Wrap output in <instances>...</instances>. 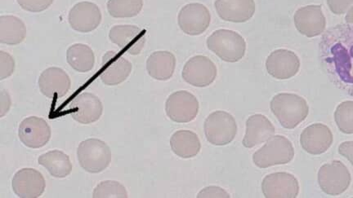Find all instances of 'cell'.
Here are the masks:
<instances>
[{
	"mask_svg": "<svg viewBox=\"0 0 353 198\" xmlns=\"http://www.w3.org/2000/svg\"><path fill=\"white\" fill-rule=\"evenodd\" d=\"M230 195L224 190L223 188L217 186H210L205 188L203 190L198 193L197 197H223L229 198Z\"/></svg>",
	"mask_w": 353,
	"mask_h": 198,
	"instance_id": "e575fe53",
	"label": "cell"
},
{
	"mask_svg": "<svg viewBox=\"0 0 353 198\" xmlns=\"http://www.w3.org/2000/svg\"><path fill=\"white\" fill-rule=\"evenodd\" d=\"M200 104L195 96L187 91H178L168 98L165 112L170 120L179 123L193 121L197 116Z\"/></svg>",
	"mask_w": 353,
	"mask_h": 198,
	"instance_id": "ba28073f",
	"label": "cell"
},
{
	"mask_svg": "<svg viewBox=\"0 0 353 198\" xmlns=\"http://www.w3.org/2000/svg\"><path fill=\"white\" fill-rule=\"evenodd\" d=\"M214 6L221 19L235 23L248 21L255 12L254 0H216Z\"/></svg>",
	"mask_w": 353,
	"mask_h": 198,
	"instance_id": "7402d4cb",
	"label": "cell"
},
{
	"mask_svg": "<svg viewBox=\"0 0 353 198\" xmlns=\"http://www.w3.org/2000/svg\"><path fill=\"white\" fill-rule=\"evenodd\" d=\"M320 59L324 72L339 89L353 96V24L330 28L320 42Z\"/></svg>",
	"mask_w": 353,
	"mask_h": 198,
	"instance_id": "6da1fadb",
	"label": "cell"
},
{
	"mask_svg": "<svg viewBox=\"0 0 353 198\" xmlns=\"http://www.w3.org/2000/svg\"><path fill=\"white\" fill-rule=\"evenodd\" d=\"M170 146L176 156L182 158L196 157L201 151V144L198 135L192 131H176L170 139Z\"/></svg>",
	"mask_w": 353,
	"mask_h": 198,
	"instance_id": "d4e9b609",
	"label": "cell"
},
{
	"mask_svg": "<svg viewBox=\"0 0 353 198\" xmlns=\"http://www.w3.org/2000/svg\"><path fill=\"white\" fill-rule=\"evenodd\" d=\"M338 129L344 134H353V101H344L334 113Z\"/></svg>",
	"mask_w": 353,
	"mask_h": 198,
	"instance_id": "4dcf8cb0",
	"label": "cell"
},
{
	"mask_svg": "<svg viewBox=\"0 0 353 198\" xmlns=\"http://www.w3.org/2000/svg\"><path fill=\"white\" fill-rule=\"evenodd\" d=\"M319 183L322 191L326 195H341L350 186L351 174L341 162H331L321 167Z\"/></svg>",
	"mask_w": 353,
	"mask_h": 198,
	"instance_id": "52a82bcc",
	"label": "cell"
},
{
	"mask_svg": "<svg viewBox=\"0 0 353 198\" xmlns=\"http://www.w3.org/2000/svg\"><path fill=\"white\" fill-rule=\"evenodd\" d=\"M333 143V134L327 126L316 123L307 127L300 136V144L307 153L319 155L328 151Z\"/></svg>",
	"mask_w": 353,
	"mask_h": 198,
	"instance_id": "44dd1931",
	"label": "cell"
},
{
	"mask_svg": "<svg viewBox=\"0 0 353 198\" xmlns=\"http://www.w3.org/2000/svg\"><path fill=\"white\" fill-rule=\"evenodd\" d=\"M38 85L41 94L48 98H63L70 89L72 80L63 69L50 67L43 70Z\"/></svg>",
	"mask_w": 353,
	"mask_h": 198,
	"instance_id": "ffe728a7",
	"label": "cell"
},
{
	"mask_svg": "<svg viewBox=\"0 0 353 198\" xmlns=\"http://www.w3.org/2000/svg\"><path fill=\"white\" fill-rule=\"evenodd\" d=\"M271 110L286 129H295L306 120L309 113L305 99L292 94L275 96L271 101Z\"/></svg>",
	"mask_w": 353,
	"mask_h": 198,
	"instance_id": "7a4b0ae2",
	"label": "cell"
},
{
	"mask_svg": "<svg viewBox=\"0 0 353 198\" xmlns=\"http://www.w3.org/2000/svg\"><path fill=\"white\" fill-rule=\"evenodd\" d=\"M262 190L267 198H295L299 195V184L290 173H273L263 179Z\"/></svg>",
	"mask_w": 353,
	"mask_h": 198,
	"instance_id": "d6986e66",
	"label": "cell"
},
{
	"mask_svg": "<svg viewBox=\"0 0 353 198\" xmlns=\"http://www.w3.org/2000/svg\"><path fill=\"white\" fill-rule=\"evenodd\" d=\"M294 21L298 32L307 38L319 36L325 32L326 20L320 6H308L299 8Z\"/></svg>",
	"mask_w": 353,
	"mask_h": 198,
	"instance_id": "ac0fdd59",
	"label": "cell"
},
{
	"mask_svg": "<svg viewBox=\"0 0 353 198\" xmlns=\"http://www.w3.org/2000/svg\"><path fill=\"white\" fill-rule=\"evenodd\" d=\"M294 157L292 143L282 135L272 136L253 155L254 164L259 168L289 164Z\"/></svg>",
	"mask_w": 353,
	"mask_h": 198,
	"instance_id": "5b68a950",
	"label": "cell"
},
{
	"mask_svg": "<svg viewBox=\"0 0 353 198\" xmlns=\"http://www.w3.org/2000/svg\"><path fill=\"white\" fill-rule=\"evenodd\" d=\"M345 20L347 23L353 24V6L350 8V11L347 12Z\"/></svg>",
	"mask_w": 353,
	"mask_h": 198,
	"instance_id": "74e56055",
	"label": "cell"
},
{
	"mask_svg": "<svg viewBox=\"0 0 353 198\" xmlns=\"http://www.w3.org/2000/svg\"><path fill=\"white\" fill-rule=\"evenodd\" d=\"M26 37V25L19 17L12 15L0 16V43L10 46L19 45Z\"/></svg>",
	"mask_w": 353,
	"mask_h": 198,
	"instance_id": "4316f807",
	"label": "cell"
},
{
	"mask_svg": "<svg viewBox=\"0 0 353 198\" xmlns=\"http://www.w3.org/2000/svg\"><path fill=\"white\" fill-rule=\"evenodd\" d=\"M339 153L347 158L353 166V142H346L339 145Z\"/></svg>",
	"mask_w": 353,
	"mask_h": 198,
	"instance_id": "8d00e7d4",
	"label": "cell"
},
{
	"mask_svg": "<svg viewBox=\"0 0 353 198\" xmlns=\"http://www.w3.org/2000/svg\"><path fill=\"white\" fill-rule=\"evenodd\" d=\"M54 0H17L22 10L30 12H41L50 8Z\"/></svg>",
	"mask_w": 353,
	"mask_h": 198,
	"instance_id": "d6a6232c",
	"label": "cell"
},
{
	"mask_svg": "<svg viewBox=\"0 0 353 198\" xmlns=\"http://www.w3.org/2000/svg\"><path fill=\"white\" fill-rule=\"evenodd\" d=\"M77 158L79 165L88 173H103L112 162V151L103 140L91 138L79 144Z\"/></svg>",
	"mask_w": 353,
	"mask_h": 198,
	"instance_id": "277c9868",
	"label": "cell"
},
{
	"mask_svg": "<svg viewBox=\"0 0 353 198\" xmlns=\"http://www.w3.org/2000/svg\"><path fill=\"white\" fill-rule=\"evenodd\" d=\"M12 107V99L10 94L6 90L0 92V118H3L10 112Z\"/></svg>",
	"mask_w": 353,
	"mask_h": 198,
	"instance_id": "d590c367",
	"label": "cell"
},
{
	"mask_svg": "<svg viewBox=\"0 0 353 198\" xmlns=\"http://www.w3.org/2000/svg\"><path fill=\"white\" fill-rule=\"evenodd\" d=\"M210 21L208 8L198 3H189L183 7L178 16L180 29L192 36L205 33L209 28Z\"/></svg>",
	"mask_w": 353,
	"mask_h": 198,
	"instance_id": "30bf717a",
	"label": "cell"
},
{
	"mask_svg": "<svg viewBox=\"0 0 353 198\" xmlns=\"http://www.w3.org/2000/svg\"><path fill=\"white\" fill-rule=\"evenodd\" d=\"M66 60L76 72L88 73L94 67V52L86 44L74 43L66 51Z\"/></svg>",
	"mask_w": 353,
	"mask_h": 198,
	"instance_id": "83f0119b",
	"label": "cell"
},
{
	"mask_svg": "<svg viewBox=\"0 0 353 198\" xmlns=\"http://www.w3.org/2000/svg\"><path fill=\"white\" fill-rule=\"evenodd\" d=\"M15 60L4 51H0V80H4L12 76L15 72Z\"/></svg>",
	"mask_w": 353,
	"mask_h": 198,
	"instance_id": "1f68e13d",
	"label": "cell"
},
{
	"mask_svg": "<svg viewBox=\"0 0 353 198\" xmlns=\"http://www.w3.org/2000/svg\"><path fill=\"white\" fill-rule=\"evenodd\" d=\"M175 67L176 57L170 52H154L147 60L149 76L159 81L169 80L174 76Z\"/></svg>",
	"mask_w": 353,
	"mask_h": 198,
	"instance_id": "cb8c5ba5",
	"label": "cell"
},
{
	"mask_svg": "<svg viewBox=\"0 0 353 198\" xmlns=\"http://www.w3.org/2000/svg\"><path fill=\"white\" fill-rule=\"evenodd\" d=\"M129 197L125 186L116 180H105L100 182L92 192L94 198H127Z\"/></svg>",
	"mask_w": 353,
	"mask_h": 198,
	"instance_id": "f546056e",
	"label": "cell"
},
{
	"mask_svg": "<svg viewBox=\"0 0 353 198\" xmlns=\"http://www.w3.org/2000/svg\"><path fill=\"white\" fill-rule=\"evenodd\" d=\"M51 136V127L42 118L30 116L20 123L19 138L26 147L41 148L46 146Z\"/></svg>",
	"mask_w": 353,
	"mask_h": 198,
	"instance_id": "4fadbf2b",
	"label": "cell"
},
{
	"mask_svg": "<svg viewBox=\"0 0 353 198\" xmlns=\"http://www.w3.org/2000/svg\"><path fill=\"white\" fill-rule=\"evenodd\" d=\"M204 129L207 140L217 146L232 143L237 133L235 118L222 110L210 114L205 122Z\"/></svg>",
	"mask_w": 353,
	"mask_h": 198,
	"instance_id": "8992f818",
	"label": "cell"
},
{
	"mask_svg": "<svg viewBox=\"0 0 353 198\" xmlns=\"http://www.w3.org/2000/svg\"><path fill=\"white\" fill-rule=\"evenodd\" d=\"M132 65L130 60L117 52L108 51L103 56L100 78L107 86H117L130 76Z\"/></svg>",
	"mask_w": 353,
	"mask_h": 198,
	"instance_id": "7c38bea8",
	"label": "cell"
},
{
	"mask_svg": "<svg viewBox=\"0 0 353 198\" xmlns=\"http://www.w3.org/2000/svg\"><path fill=\"white\" fill-rule=\"evenodd\" d=\"M267 72L279 80H285L296 76L300 69V60L294 52L278 50L272 52L266 60Z\"/></svg>",
	"mask_w": 353,
	"mask_h": 198,
	"instance_id": "e0dca14e",
	"label": "cell"
},
{
	"mask_svg": "<svg viewBox=\"0 0 353 198\" xmlns=\"http://www.w3.org/2000/svg\"><path fill=\"white\" fill-rule=\"evenodd\" d=\"M209 50L226 63H235L244 57L246 42L241 34L230 30H216L207 39Z\"/></svg>",
	"mask_w": 353,
	"mask_h": 198,
	"instance_id": "3957f363",
	"label": "cell"
},
{
	"mask_svg": "<svg viewBox=\"0 0 353 198\" xmlns=\"http://www.w3.org/2000/svg\"><path fill=\"white\" fill-rule=\"evenodd\" d=\"M12 188L19 197L37 198L46 191V182L39 170L22 168L13 176Z\"/></svg>",
	"mask_w": 353,
	"mask_h": 198,
	"instance_id": "2e32d148",
	"label": "cell"
},
{
	"mask_svg": "<svg viewBox=\"0 0 353 198\" xmlns=\"http://www.w3.org/2000/svg\"><path fill=\"white\" fill-rule=\"evenodd\" d=\"M143 8V0H108V11L114 19H130L138 16Z\"/></svg>",
	"mask_w": 353,
	"mask_h": 198,
	"instance_id": "f1b7e54d",
	"label": "cell"
},
{
	"mask_svg": "<svg viewBox=\"0 0 353 198\" xmlns=\"http://www.w3.org/2000/svg\"><path fill=\"white\" fill-rule=\"evenodd\" d=\"M69 108L73 120L83 125L99 121L103 112L101 100L90 92L77 96L70 103Z\"/></svg>",
	"mask_w": 353,
	"mask_h": 198,
	"instance_id": "9a60e30c",
	"label": "cell"
},
{
	"mask_svg": "<svg viewBox=\"0 0 353 198\" xmlns=\"http://www.w3.org/2000/svg\"><path fill=\"white\" fill-rule=\"evenodd\" d=\"M147 32L136 25H114L110 30V42L132 56L139 55L145 43Z\"/></svg>",
	"mask_w": 353,
	"mask_h": 198,
	"instance_id": "8fae6325",
	"label": "cell"
},
{
	"mask_svg": "<svg viewBox=\"0 0 353 198\" xmlns=\"http://www.w3.org/2000/svg\"><path fill=\"white\" fill-rule=\"evenodd\" d=\"M101 19L103 16L99 7L88 1L74 4L68 16L70 28L79 33L94 32L100 25Z\"/></svg>",
	"mask_w": 353,
	"mask_h": 198,
	"instance_id": "5bb4252c",
	"label": "cell"
},
{
	"mask_svg": "<svg viewBox=\"0 0 353 198\" xmlns=\"http://www.w3.org/2000/svg\"><path fill=\"white\" fill-rule=\"evenodd\" d=\"M218 69L209 57L195 56L185 64L182 76L190 85L196 87H208L217 77Z\"/></svg>",
	"mask_w": 353,
	"mask_h": 198,
	"instance_id": "9c48e42d",
	"label": "cell"
},
{
	"mask_svg": "<svg viewBox=\"0 0 353 198\" xmlns=\"http://www.w3.org/2000/svg\"><path fill=\"white\" fill-rule=\"evenodd\" d=\"M39 165L54 178L63 179L72 173L73 166L68 154L61 151H48L38 158Z\"/></svg>",
	"mask_w": 353,
	"mask_h": 198,
	"instance_id": "484cf974",
	"label": "cell"
},
{
	"mask_svg": "<svg viewBox=\"0 0 353 198\" xmlns=\"http://www.w3.org/2000/svg\"><path fill=\"white\" fill-rule=\"evenodd\" d=\"M275 134V127L266 116L254 114L246 121V132L242 144L251 148L266 142Z\"/></svg>",
	"mask_w": 353,
	"mask_h": 198,
	"instance_id": "603a6c76",
	"label": "cell"
},
{
	"mask_svg": "<svg viewBox=\"0 0 353 198\" xmlns=\"http://www.w3.org/2000/svg\"><path fill=\"white\" fill-rule=\"evenodd\" d=\"M326 2L335 15L345 14L353 6V0H326Z\"/></svg>",
	"mask_w": 353,
	"mask_h": 198,
	"instance_id": "836d02e7",
	"label": "cell"
}]
</instances>
